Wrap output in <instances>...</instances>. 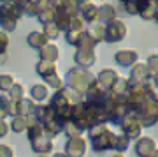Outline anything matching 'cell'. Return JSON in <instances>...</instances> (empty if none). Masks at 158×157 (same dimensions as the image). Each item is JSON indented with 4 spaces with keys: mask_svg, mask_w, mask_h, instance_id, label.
I'll return each instance as SVG.
<instances>
[{
    "mask_svg": "<svg viewBox=\"0 0 158 157\" xmlns=\"http://www.w3.org/2000/svg\"><path fill=\"white\" fill-rule=\"evenodd\" d=\"M65 79H67V83H69V88H72L74 92H77V94H81V96L88 90V87H90L91 83L97 81V78L90 73V71L79 69V67L70 69V71L67 73V76H65Z\"/></svg>",
    "mask_w": 158,
    "mask_h": 157,
    "instance_id": "6da1fadb",
    "label": "cell"
},
{
    "mask_svg": "<svg viewBox=\"0 0 158 157\" xmlns=\"http://www.w3.org/2000/svg\"><path fill=\"white\" fill-rule=\"evenodd\" d=\"M90 138H91V148L95 152H106L111 148L113 145V138H114V132L100 123V125H95L90 129Z\"/></svg>",
    "mask_w": 158,
    "mask_h": 157,
    "instance_id": "7a4b0ae2",
    "label": "cell"
},
{
    "mask_svg": "<svg viewBox=\"0 0 158 157\" xmlns=\"http://www.w3.org/2000/svg\"><path fill=\"white\" fill-rule=\"evenodd\" d=\"M127 35V25H125L121 20H113L111 23L104 25V41L106 43H119V41L125 39Z\"/></svg>",
    "mask_w": 158,
    "mask_h": 157,
    "instance_id": "3957f363",
    "label": "cell"
},
{
    "mask_svg": "<svg viewBox=\"0 0 158 157\" xmlns=\"http://www.w3.org/2000/svg\"><path fill=\"white\" fill-rule=\"evenodd\" d=\"M121 131H123V136L127 140H139L141 138V122H139V117L135 113H128L127 117L121 120Z\"/></svg>",
    "mask_w": 158,
    "mask_h": 157,
    "instance_id": "277c9868",
    "label": "cell"
},
{
    "mask_svg": "<svg viewBox=\"0 0 158 157\" xmlns=\"http://www.w3.org/2000/svg\"><path fill=\"white\" fill-rule=\"evenodd\" d=\"M86 152V141L79 136V138H69L67 145H65V155L67 157H83Z\"/></svg>",
    "mask_w": 158,
    "mask_h": 157,
    "instance_id": "5b68a950",
    "label": "cell"
},
{
    "mask_svg": "<svg viewBox=\"0 0 158 157\" xmlns=\"http://www.w3.org/2000/svg\"><path fill=\"white\" fill-rule=\"evenodd\" d=\"M77 12H81L79 16L83 18L85 23H95L98 20V7L93 2H79L77 4Z\"/></svg>",
    "mask_w": 158,
    "mask_h": 157,
    "instance_id": "8992f818",
    "label": "cell"
},
{
    "mask_svg": "<svg viewBox=\"0 0 158 157\" xmlns=\"http://www.w3.org/2000/svg\"><path fill=\"white\" fill-rule=\"evenodd\" d=\"M156 152V143L153 138L149 136H144V138H139L135 143V154L139 157H151L153 154Z\"/></svg>",
    "mask_w": 158,
    "mask_h": 157,
    "instance_id": "52a82bcc",
    "label": "cell"
},
{
    "mask_svg": "<svg viewBox=\"0 0 158 157\" xmlns=\"http://www.w3.org/2000/svg\"><path fill=\"white\" fill-rule=\"evenodd\" d=\"M118 73L114 71V69H102L100 74H98V87H100L104 92H111L113 88V85L116 83V79H118Z\"/></svg>",
    "mask_w": 158,
    "mask_h": 157,
    "instance_id": "ba28073f",
    "label": "cell"
},
{
    "mask_svg": "<svg viewBox=\"0 0 158 157\" xmlns=\"http://www.w3.org/2000/svg\"><path fill=\"white\" fill-rule=\"evenodd\" d=\"M137 51L134 50H119L118 53H114V62L118 64L119 67H130V65H134L137 64Z\"/></svg>",
    "mask_w": 158,
    "mask_h": 157,
    "instance_id": "9c48e42d",
    "label": "cell"
},
{
    "mask_svg": "<svg viewBox=\"0 0 158 157\" xmlns=\"http://www.w3.org/2000/svg\"><path fill=\"white\" fill-rule=\"evenodd\" d=\"M74 60L79 65V69H86L88 71V67L95 64V53L91 50H79L77 48L76 55H74Z\"/></svg>",
    "mask_w": 158,
    "mask_h": 157,
    "instance_id": "30bf717a",
    "label": "cell"
},
{
    "mask_svg": "<svg viewBox=\"0 0 158 157\" xmlns=\"http://www.w3.org/2000/svg\"><path fill=\"white\" fill-rule=\"evenodd\" d=\"M37 18H39V21L42 25L55 23V20H56V11H55V7L51 6V2H44V6H42L40 12L37 14Z\"/></svg>",
    "mask_w": 158,
    "mask_h": 157,
    "instance_id": "8fae6325",
    "label": "cell"
},
{
    "mask_svg": "<svg viewBox=\"0 0 158 157\" xmlns=\"http://www.w3.org/2000/svg\"><path fill=\"white\" fill-rule=\"evenodd\" d=\"M32 145V148H34L35 154H39V155H44L48 157V154H51V150H53V141L48 140V138H39V140H35L30 143Z\"/></svg>",
    "mask_w": 158,
    "mask_h": 157,
    "instance_id": "7c38bea8",
    "label": "cell"
},
{
    "mask_svg": "<svg viewBox=\"0 0 158 157\" xmlns=\"http://www.w3.org/2000/svg\"><path fill=\"white\" fill-rule=\"evenodd\" d=\"M39 55H40V60L53 62V64H55V62L60 58V50H58V46L48 43L44 48H40V50H39Z\"/></svg>",
    "mask_w": 158,
    "mask_h": 157,
    "instance_id": "4fadbf2b",
    "label": "cell"
},
{
    "mask_svg": "<svg viewBox=\"0 0 158 157\" xmlns=\"http://www.w3.org/2000/svg\"><path fill=\"white\" fill-rule=\"evenodd\" d=\"M137 14H141L142 20H155L156 18V4L155 2H139V11Z\"/></svg>",
    "mask_w": 158,
    "mask_h": 157,
    "instance_id": "5bb4252c",
    "label": "cell"
},
{
    "mask_svg": "<svg viewBox=\"0 0 158 157\" xmlns=\"http://www.w3.org/2000/svg\"><path fill=\"white\" fill-rule=\"evenodd\" d=\"M98 20H102L106 25L116 20V7L113 4H104L102 7H98Z\"/></svg>",
    "mask_w": 158,
    "mask_h": 157,
    "instance_id": "9a60e30c",
    "label": "cell"
},
{
    "mask_svg": "<svg viewBox=\"0 0 158 157\" xmlns=\"http://www.w3.org/2000/svg\"><path fill=\"white\" fill-rule=\"evenodd\" d=\"M49 97V90H48V87L46 85H32L30 87V99L32 101H44V99H48Z\"/></svg>",
    "mask_w": 158,
    "mask_h": 157,
    "instance_id": "2e32d148",
    "label": "cell"
},
{
    "mask_svg": "<svg viewBox=\"0 0 158 157\" xmlns=\"http://www.w3.org/2000/svg\"><path fill=\"white\" fill-rule=\"evenodd\" d=\"M35 69H37V74L42 76L44 79L48 78V76H51V74H56V65H55L53 62L39 60L37 62V65H35Z\"/></svg>",
    "mask_w": 158,
    "mask_h": 157,
    "instance_id": "e0dca14e",
    "label": "cell"
},
{
    "mask_svg": "<svg viewBox=\"0 0 158 157\" xmlns=\"http://www.w3.org/2000/svg\"><path fill=\"white\" fill-rule=\"evenodd\" d=\"M34 101L32 99H21L19 102H16V115H21V117H30L32 115V111H34Z\"/></svg>",
    "mask_w": 158,
    "mask_h": 157,
    "instance_id": "ac0fdd59",
    "label": "cell"
},
{
    "mask_svg": "<svg viewBox=\"0 0 158 157\" xmlns=\"http://www.w3.org/2000/svg\"><path fill=\"white\" fill-rule=\"evenodd\" d=\"M27 41H28V46H32L35 50H40V48H44L48 44V39H46V35L42 32H32L27 37Z\"/></svg>",
    "mask_w": 158,
    "mask_h": 157,
    "instance_id": "d6986e66",
    "label": "cell"
},
{
    "mask_svg": "<svg viewBox=\"0 0 158 157\" xmlns=\"http://www.w3.org/2000/svg\"><path fill=\"white\" fill-rule=\"evenodd\" d=\"M7 97L12 102H19L21 99H25V87L21 83H14L11 87V90H9V96Z\"/></svg>",
    "mask_w": 158,
    "mask_h": 157,
    "instance_id": "ffe728a7",
    "label": "cell"
},
{
    "mask_svg": "<svg viewBox=\"0 0 158 157\" xmlns=\"http://www.w3.org/2000/svg\"><path fill=\"white\" fill-rule=\"evenodd\" d=\"M28 127V123H27V117H21V115H16V117H12V122H11V127L9 129L12 132H25Z\"/></svg>",
    "mask_w": 158,
    "mask_h": 157,
    "instance_id": "44dd1931",
    "label": "cell"
},
{
    "mask_svg": "<svg viewBox=\"0 0 158 157\" xmlns=\"http://www.w3.org/2000/svg\"><path fill=\"white\" fill-rule=\"evenodd\" d=\"M44 6V2H25L23 4V14L27 16H37Z\"/></svg>",
    "mask_w": 158,
    "mask_h": 157,
    "instance_id": "7402d4cb",
    "label": "cell"
},
{
    "mask_svg": "<svg viewBox=\"0 0 158 157\" xmlns=\"http://www.w3.org/2000/svg\"><path fill=\"white\" fill-rule=\"evenodd\" d=\"M128 143H130V141L127 140L123 134H121V136H116V134H114L111 148H113V150H116V152H125L127 148H128Z\"/></svg>",
    "mask_w": 158,
    "mask_h": 157,
    "instance_id": "603a6c76",
    "label": "cell"
},
{
    "mask_svg": "<svg viewBox=\"0 0 158 157\" xmlns=\"http://www.w3.org/2000/svg\"><path fill=\"white\" fill-rule=\"evenodd\" d=\"M14 83H16V81H14V78H12L11 74H0V90L9 92Z\"/></svg>",
    "mask_w": 158,
    "mask_h": 157,
    "instance_id": "cb8c5ba5",
    "label": "cell"
},
{
    "mask_svg": "<svg viewBox=\"0 0 158 157\" xmlns=\"http://www.w3.org/2000/svg\"><path fill=\"white\" fill-rule=\"evenodd\" d=\"M85 30H67L65 32V39H67L69 44H76L77 46L79 39H81V35H83Z\"/></svg>",
    "mask_w": 158,
    "mask_h": 157,
    "instance_id": "d4e9b609",
    "label": "cell"
},
{
    "mask_svg": "<svg viewBox=\"0 0 158 157\" xmlns=\"http://www.w3.org/2000/svg\"><path fill=\"white\" fill-rule=\"evenodd\" d=\"M42 34L46 35V39H56L58 35H60V30L56 28L55 23H51V25H44V30H42Z\"/></svg>",
    "mask_w": 158,
    "mask_h": 157,
    "instance_id": "484cf974",
    "label": "cell"
},
{
    "mask_svg": "<svg viewBox=\"0 0 158 157\" xmlns=\"http://www.w3.org/2000/svg\"><path fill=\"white\" fill-rule=\"evenodd\" d=\"M9 104H11L9 97L0 96V120H4V118L9 115Z\"/></svg>",
    "mask_w": 158,
    "mask_h": 157,
    "instance_id": "4316f807",
    "label": "cell"
},
{
    "mask_svg": "<svg viewBox=\"0 0 158 157\" xmlns=\"http://www.w3.org/2000/svg\"><path fill=\"white\" fill-rule=\"evenodd\" d=\"M46 83L49 85V87H53V88H56V90L63 88V81H62V78L58 76V73L48 76V78H46Z\"/></svg>",
    "mask_w": 158,
    "mask_h": 157,
    "instance_id": "83f0119b",
    "label": "cell"
},
{
    "mask_svg": "<svg viewBox=\"0 0 158 157\" xmlns=\"http://www.w3.org/2000/svg\"><path fill=\"white\" fill-rule=\"evenodd\" d=\"M121 7L125 9V14L134 16V14H137V11H139V2H123Z\"/></svg>",
    "mask_w": 158,
    "mask_h": 157,
    "instance_id": "f1b7e54d",
    "label": "cell"
},
{
    "mask_svg": "<svg viewBox=\"0 0 158 157\" xmlns=\"http://www.w3.org/2000/svg\"><path fill=\"white\" fill-rule=\"evenodd\" d=\"M7 46H9V37H7L6 32H2V30H0V55H4V53H6Z\"/></svg>",
    "mask_w": 158,
    "mask_h": 157,
    "instance_id": "f546056e",
    "label": "cell"
},
{
    "mask_svg": "<svg viewBox=\"0 0 158 157\" xmlns=\"http://www.w3.org/2000/svg\"><path fill=\"white\" fill-rule=\"evenodd\" d=\"M0 157H14V150L7 145H0Z\"/></svg>",
    "mask_w": 158,
    "mask_h": 157,
    "instance_id": "4dcf8cb0",
    "label": "cell"
},
{
    "mask_svg": "<svg viewBox=\"0 0 158 157\" xmlns=\"http://www.w3.org/2000/svg\"><path fill=\"white\" fill-rule=\"evenodd\" d=\"M7 132H9V125L6 123V120H0V138H4Z\"/></svg>",
    "mask_w": 158,
    "mask_h": 157,
    "instance_id": "1f68e13d",
    "label": "cell"
},
{
    "mask_svg": "<svg viewBox=\"0 0 158 157\" xmlns=\"http://www.w3.org/2000/svg\"><path fill=\"white\" fill-rule=\"evenodd\" d=\"M6 60H7V53H4V55H0V64H4Z\"/></svg>",
    "mask_w": 158,
    "mask_h": 157,
    "instance_id": "d6a6232c",
    "label": "cell"
},
{
    "mask_svg": "<svg viewBox=\"0 0 158 157\" xmlns=\"http://www.w3.org/2000/svg\"><path fill=\"white\" fill-rule=\"evenodd\" d=\"M53 157H67V155H65V154H55Z\"/></svg>",
    "mask_w": 158,
    "mask_h": 157,
    "instance_id": "836d02e7",
    "label": "cell"
},
{
    "mask_svg": "<svg viewBox=\"0 0 158 157\" xmlns=\"http://www.w3.org/2000/svg\"><path fill=\"white\" fill-rule=\"evenodd\" d=\"M114 157H125V155H123V154H116Z\"/></svg>",
    "mask_w": 158,
    "mask_h": 157,
    "instance_id": "e575fe53",
    "label": "cell"
},
{
    "mask_svg": "<svg viewBox=\"0 0 158 157\" xmlns=\"http://www.w3.org/2000/svg\"><path fill=\"white\" fill-rule=\"evenodd\" d=\"M151 157H158V152H155V154H153V155Z\"/></svg>",
    "mask_w": 158,
    "mask_h": 157,
    "instance_id": "d590c367",
    "label": "cell"
},
{
    "mask_svg": "<svg viewBox=\"0 0 158 157\" xmlns=\"http://www.w3.org/2000/svg\"><path fill=\"white\" fill-rule=\"evenodd\" d=\"M37 157H44V155H37Z\"/></svg>",
    "mask_w": 158,
    "mask_h": 157,
    "instance_id": "8d00e7d4",
    "label": "cell"
}]
</instances>
